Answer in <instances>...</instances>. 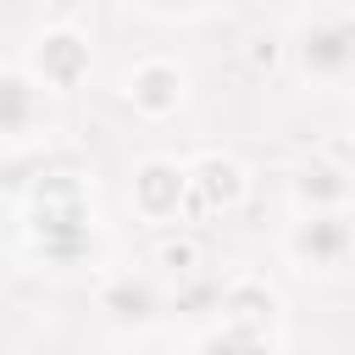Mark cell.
I'll return each instance as SVG.
<instances>
[{"instance_id":"cell-7","label":"cell","mask_w":355,"mask_h":355,"mask_svg":"<svg viewBox=\"0 0 355 355\" xmlns=\"http://www.w3.org/2000/svg\"><path fill=\"white\" fill-rule=\"evenodd\" d=\"M244 166L233 161V155H216V150H205V155H194L189 161V211L194 216H216V211H233L239 200H244Z\"/></svg>"},{"instance_id":"cell-3","label":"cell","mask_w":355,"mask_h":355,"mask_svg":"<svg viewBox=\"0 0 355 355\" xmlns=\"http://www.w3.org/2000/svg\"><path fill=\"white\" fill-rule=\"evenodd\" d=\"M89 39L78 28H44L28 50V78L44 89V94H72L83 78H89Z\"/></svg>"},{"instance_id":"cell-1","label":"cell","mask_w":355,"mask_h":355,"mask_svg":"<svg viewBox=\"0 0 355 355\" xmlns=\"http://www.w3.org/2000/svg\"><path fill=\"white\" fill-rule=\"evenodd\" d=\"M94 239V211H89V194L83 183L72 178H44L33 183V200H28V244L39 261L50 266H72Z\"/></svg>"},{"instance_id":"cell-6","label":"cell","mask_w":355,"mask_h":355,"mask_svg":"<svg viewBox=\"0 0 355 355\" xmlns=\"http://www.w3.org/2000/svg\"><path fill=\"white\" fill-rule=\"evenodd\" d=\"M189 94V72L166 55H144L139 67L122 72V100L139 111V116H172Z\"/></svg>"},{"instance_id":"cell-9","label":"cell","mask_w":355,"mask_h":355,"mask_svg":"<svg viewBox=\"0 0 355 355\" xmlns=\"http://www.w3.org/2000/svg\"><path fill=\"white\" fill-rule=\"evenodd\" d=\"M294 200H300V211H344L349 205V183L333 166H311V172L294 178Z\"/></svg>"},{"instance_id":"cell-4","label":"cell","mask_w":355,"mask_h":355,"mask_svg":"<svg viewBox=\"0 0 355 355\" xmlns=\"http://www.w3.org/2000/svg\"><path fill=\"white\" fill-rule=\"evenodd\" d=\"M128 200L144 222H178L183 205H189V161H172V155H144L133 166V183H128Z\"/></svg>"},{"instance_id":"cell-8","label":"cell","mask_w":355,"mask_h":355,"mask_svg":"<svg viewBox=\"0 0 355 355\" xmlns=\"http://www.w3.org/2000/svg\"><path fill=\"white\" fill-rule=\"evenodd\" d=\"M50 122V105H44V89L28 78V67H0V144H17V139H33L44 133Z\"/></svg>"},{"instance_id":"cell-2","label":"cell","mask_w":355,"mask_h":355,"mask_svg":"<svg viewBox=\"0 0 355 355\" xmlns=\"http://www.w3.org/2000/svg\"><path fill=\"white\" fill-rule=\"evenodd\" d=\"M294 61L305 78L316 83H338L344 72H355V17L344 11H316L300 33H294Z\"/></svg>"},{"instance_id":"cell-5","label":"cell","mask_w":355,"mask_h":355,"mask_svg":"<svg viewBox=\"0 0 355 355\" xmlns=\"http://www.w3.org/2000/svg\"><path fill=\"white\" fill-rule=\"evenodd\" d=\"M288 255L305 266V272H338L349 255H355V227L344 211H305L294 227H288Z\"/></svg>"},{"instance_id":"cell-11","label":"cell","mask_w":355,"mask_h":355,"mask_svg":"<svg viewBox=\"0 0 355 355\" xmlns=\"http://www.w3.org/2000/svg\"><path fill=\"white\" fill-rule=\"evenodd\" d=\"M105 311H111L116 322H133V327H139V322H150L155 294H150V283H144V277H139V283H133V277H116V283L105 288Z\"/></svg>"},{"instance_id":"cell-10","label":"cell","mask_w":355,"mask_h":355,"mask_svg":"<svg viewBox=\"0 0 355 355\" xmlns=\"http://www.w3.org/2000/svg\"><path fill=\"white\" fill-rule=\"evenodd\" d=\"M200 355H277V344L266 338V327H244V322H222L205 344H200Z\"/></svg>"},{"instance_id":"cell-12","label":"cell","mask_w":355,"mask_h":355,"mask_svg":"<svg viewBox=\"0 0 355 355\" xmlns=\"http://www.w3.org/2000/svg\"><path fill=\"white\" fill-rule=\"evenodd\" d=\"M150 11H161V17H194V11H205L211 0H144Z\"/></svg>"}]
</instances>
